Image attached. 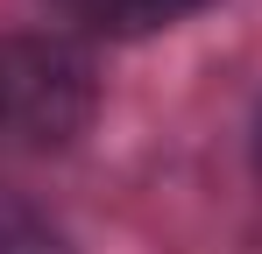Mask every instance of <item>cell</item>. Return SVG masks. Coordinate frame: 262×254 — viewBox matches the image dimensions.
Returning a JSON list of instances; mask_svg holds the SVG:
<instances>
[{
    "mask_svg": "<svg viewBox=\"0 0 262 254\" xmlns=\"http://www.w3.org/2000/svg\"><path fill=\"white\" fill-rule=\"evenodd\" d=\"M99 106L92 57L64 36L7 29L0 36V148L14 156H50L85 134Z\"/></svg>",
    "mask_w": 262,
    "mask_h": 254,
    "instance_id": "cell-1",
    "label": "cell"
},
{
    "mask_svg": "<svg viewBox=\"0 0 262 254\" xmlns=\"http://www.w3.org/2000/svg\"><path fill=\"white\" fill-rule=\"evenodd\" d=\"M206 0H64V14H78L85 29L106 36H149V29H170L177 14H191Z\"/></svg>",
    "mask_w": 262,
    "mask_h": 254,
    "instance_id": "cell-2",
    "label": "cell"
},
{
    "mask_svg": "<svg viewBox=\"0 0 262 254\" xmlns=\"http://www.w3.org/2000/svg\"><path fill=\"white\" fill-rule=\"evenodd\" d=\"M0 254H71V247H64L50 212H36L14 191H0Z\"/></svg>",
    "mask_w": 262,
    "mask_h": 254,
    "instance_id": "cell-3",
    "label": "cell"
},
{
    "mask_svg": "<svg viewBox=\"0 0 262 254\" xmlns=\"http://www.w3.org/2000/svg\"><path fill=\"white\" fill-rule=\"evenodd\" d=\"M255 169H262V120H255Z\"/></svg>",
    "mask_w": 262,
    "mask_h": 254,
    "instance_id": "cell-4",
    "label": "cell"
}]
</instances>
